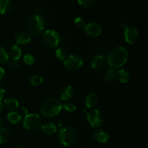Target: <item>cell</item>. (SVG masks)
<instances>
[{"label": "cell", "mask_w": 148, "mask_h": 148, "mask_svg": "<svg viewBox=\"0 0 148 148\" xmlns=\"http://www.w3.org/2000/svg\"><path fill=\"white\" fill-rule=\"evenodd\" d=\"M129 53L127 49L121 46L114 48L107 54L106 62L110 67L121 68L127 63Z\"/></svg>", "instance_id": "6da1fadb"}, {"label": "cell", "mask_w": 148, "mask_h": 148, "mask_svg": "<svg viewBox=\"0 0 148 148\" xmlns=\"http://www.w3.org/2000/svg\"><path fill=\"white\" fill-rule=\"evenodd\" d=\"M62 109V102L56 98H50L44 101L40 107V113L47 118H52L61 112Z\"/></svg>", "instance_id": "7a4b0ae2"}, {"label": "cell", "mask_w": 148, "mask_h": 148, "mask_svg": "<svg viewBox=\"0 0 148 148\" xmlns=\"http://www.w3.org/2000/svg\"><path fill=\"white\" fill-rule=\"evenodd\" d=\"M25 27L27 33L32 36H37L43 33L45 28V20L39 14L32 15L26 20Z\"/></svg>", "instance_id": "3957f363"}, {"label": "cell", "mask_w": 148, "mask_h": 148, "mask_svg": "<svg viewBox=\"0 0 148 148\" xmlns=\"http://www.w3.org/2000/svg\"><path fill=\"white\" fill-rule=\"evenodd\" d=\"M77 139V132L72 127H64L58 132V140L62 145L70 147L75 145Z\"/></svg>", "instance_id": "277c9868"}, {"label": "cell", "mask_w": 148, "mask_h": 148, "mask_svg": "<svg viewBox=\"0 0 148 148\" xmlns=\"http://www.w3.org/2000/svg\"><path fill=\"white\" fill-rule=\"evenodd\" d=\"M42 40L43 43L50 49L56 48L62 42L60 35L53 30H47L43 33Z\"/></svg>", "instance_id": "5b68a950"}, {"label": "cell", "mask_w": 148, "mask_h": 148, "mask_svg": "<svg viewBox=\"0 0 148 148\" xmlns=\"http://www.w3.org/2000/svg\"><path fill=\"white\" fill-rule=\"evenodd\" d=\"M42 125V119L37 114H28L23 120V127L25 130L35 131L40 128Z\"/></svg>", "instance_id": "8992f818"}, {"label": "cell", "mask_w": 148, "mask_h": 148, "mask_svg": "<svg viewBox=\"0 0 148 148\" xmlns=\"http://www.w3.org/2000/svg\"><path fill=\"white\" fill-rule=\"evenodd\" d=\"M64 64L68 70H77L83 64V59L79 55L70 54L64 59Z\"/></svg>", "instance_id": "52a82bcc"}, {"label": "cell", "mask_w": 148, "mask_h": 148, "mask_svg": "<svg viewBox=\"0 0 148 148\" xmlns=\"http://www.w3.org/2000/svg\"><path fill=\"white\" fill-rule=\"evenodd\" d=\"M87 120L91 127L99 128L103 124V115L98 110L91 109L87 112Z\"/></svg>", "instance_id": "ba28073f"}, {"label": "cell", "mask_w": 148, "mask_h": 148, "mask_svg": "<svg viewBox=\"0 0 148 148\" xmlns=\"http://www.w3.org/2000/svg\"><path fill=\"white\" fill-rule=\"evenodd\" d=\"M124 27V40L129 44H134L138 39V31L137 28L133 26H129L125 23H121Z\"/></svg>", "instance_id": "9c48e42d"}, {"label": "cell", "mask_w": 148, "mask_h": 148, "mask_svg": "<svg viewBox=\"0 0 148 148\" xmlns=\"http://www.w3.org/2000/svg\"><path fill=\"white\" fill-rule=\"evenodd\" d=\"M106 63V58L104 57L103 55L100 54V53L94 54L90 59L91 68L95 70H99L103 68Z\"/></svg>", "instance_id": "30bf717a"}, {"label": "cell", "mask_w": 148, "mask_h": 148, "mask_svg": "<svg viewBox=\"0 0 148 148\" xmlns=\"http://www.w3.org/2000/svg\"><path fill=\"white\" fill-rule=\"evenodd\" d=\"M84 29L86 34L90 37H98L102 32V28L101 26L95 23H90L86 24L84 27Z\"/></svg>", "instance_id": "8fae6325"}, {"label": "cell", "mask_w": 148, "mask_h": 148, "mask_svg": "<svg viewBox=\"0 0 148 148\" xmlns=\"http://www.w3.org/2000/svg\"><path fill=\"white\" fill-rule=\"evenodd\" d=\"M92 138L98 143H106L109 140V134L105 130L98 129L93 132Z\"/></svg>", "instance_id": "7c38bea8"}, {"label": "cell", "mask_w": 148, "mask_h": 148, "mask_svg": "<svg viewBox=\"0 0 148 148\" xmlns=\"http://www.w3.org/2000/svg\"><path fill=\"white\" fill-rule=\"evenodd\" d=\"M14 40L18 45L27 44L31 40V36L26 32H20L15 36Z\"/></svg>", "instance_id": "4fadbf2b"}, {"label": "cell", "mask_w": 148, "mask_h": 148, "mask_svg": "<svg viewBox=\"0 0 148 148\" xmlns=\"http://www.w3.org/2000/svg\"><path fill=\"white\" fill-rule=\"evenodd\" d=\"M98 101H99V98H98V95L95 94V92H90L87 95L86 98H85V106L88 108L91 109L96 106L97 104L98 103Z\"/></svg>", "instance_id": "5bb4252c"}, {"label": "cell", "mask_w": 148, "mask_h": 148, "mask_svg": "<svg viewBox=\"0 0 148 148\" xmlns=\"http://www.w3.org/2000/svg\"><path fill=\"white\" fill-rule=\"evenodd\" d=\"M74 95V89L71 85H66L60 92V98L62 101H67L72 98Z\"/></svg>", "instance_id": "9a60e30c"}, {"label": "cell", "mask_w": 148, "mask_h": 148, "mask_svg": "<svg viewBox=\"0 0 148 148\" xmlns=\"http://www.w3.org/2000/svg\"><path fill=\"white\" fill-rule=\"evenodd\" d=\"M115 77L116 78L117 80L119 82L123 84L127 83L130 79V75L127 71L125 69H119L116 72Z\"/></svg>", "instance_id": "2e32d148"}, {"label": "cell", "mask_w": 148, "mask_h": 148, "mask_svg": "<svg viewBox=\"0 0 148 148\" xmlns=\"http://www.w3.org/2000/svg\"><path fill=\"white\" fill-rule=\"evenodd\" d=\"M40 128L42 132L46 134H53L57 131V127L52 122L45 123L44 124H42Z\"/></svg>", "instance_id": "e0dca14e"}, {"label": "cell", "mask_w": 148, "mask_h": 148, "mask_svg": "<svg viewBox=\"0 0 148 148\" xmlns=\"http://www.w3.org/2000/svg\"><path fill=\"white\" fill-rule=\"evenodd\" d=\"M9 56L11 57L12 60L18 61L22 56V50L17 45H14L10 49Z\"/></svg>", "instance_id": "ac0fdd59"}, {"label": "cell", "mask_w": 148, "mask_h": 148, "mask_svg": "<svg viewBox=\"0 0 148 148\" xmlns=\"http://www.w3.org/2000/svg\"><path fill=\"white\" fill-rule=\"evenodd\" d=\"M3 105L7 109H9L11 111H13L15 109H17V108H18L19 102L16 99H14V98H8L4 100V104Z\"/></svg>", "instance_id": "d6986e66"}, {"label": "cell", "mask_w": 148, "mask_h": 148, "mask_svg": "<svg viewBox=\"0 0 148 148\" xmlns=\"http://www.w3.org/2000/svg\"><path fill=\"white\" fill-rule=\"evenodd\" d=\"M7 120H8L11 124H16L21 121L23 116H22L18 112H16V111H10V112L7 114Z\"/></svg>", "instance_id": "ffe728a7"}, {"label": "cell", "mask_w": 148, "mask_h": 148, "mask_svg": "<svg viewBox=\"0 0 148 148\" xmlns=\"http://www.w3.org/2000/svg\"><path fill=\"white\" fill-rule=\"evenodd\" d=\"M12 8L11 0H0V14H6Z\"/></svg>", "instance_id": "44dd1931"}, {"label": "cell", "mask_w": 148, "mask_h": 148, "mask_svg": "<svg viewBox=\"0 0 148 148\" xmlns=\"http://www.w3.org/2000/svg\"><path fill=\"white\" fill-rule=\"evenodd\" d=\"M10 132L8 129L0 127V144H5L10 140Z\"/></svg>", "instance_id": "7402d4cb"}, {"label": "cell", "mask_w": 148, "mask_h": 148, "mask_svg": "<svg viewBox=\"0 0 148 148\" xmlns=\"http://www.w3.org/2000/svg\"><path fill=\"white\" fill-rule=\"evenodd\" d=\"M116 72L115 69L112 67H109L105 71L103 74V78L106 82H112L113 79L115 78Z\"/></svg>", "instance_id": "603a6c76"}, {"label": "cell", "mask_w": 148, "mask_h": 148, "mask_svg": "<svg viewBox=\"0 0 148 148\" xmlns=\"http://www.w3.org/2000/svg\"><path fill=\"white\" fill-rule=\"evenodd\" d=\"M10 60V56L8 53L4 48L0 46V64H5L8 63Z\"/></svg>", "instance_id": "cb8c5ba5"}, {"label": "cell", "mask_w": 148, "mask_h": 148, "mask_svg": "<svg viewBox=\"0 0 148 148\" xmlns=\"http://www.w3.org/2000/svg\"><path fill=\"white\" fill-rule=\"evenodd\" d=\"M55 56L59 60L64 61L67 56L66 49H64V48H58L55 51Z\"/></svg>", "instance_id": "d4e9b609"}, {"label": "cell", "mask_w": 148, "mask_h": 148, "mask_svg": "<svg viewBox=\"0 0 148 148\" xmlns=\"http://www.w3.org/2000/svg\"><path fill=\"white\" fill-rule=\"evenodd\" d=\"M78 4L85 8H90L93 7L98 2V0H77Z\"/></svg>", "instance_id": "484cf974"}, {"label": "cell", "mask_w": 148, "mask_h": 148, "mask_svg": "<svg viewBox=\"0 0 148 148\" xmlns=\"http://www.w3.org/2000/svg\"><path fill=\"white\" fill-rule=\"evenodd\" d=\"M43 82V78L38 75H35L32 76L30 79V85L34 87H37L40 85Z\"/></svg>", "instance_id": "4316f807"}, {"label": "cell", "mask_w": 148, "mask_h": 148, "mask_svg": "<svg viewBox=\"0 0 148 148\" xmlns=\"http://www.w3.org/2000/svg\"><path fill=\"white\" fill-rule=\"evenodd\" d=\"M62 108L67 113H72L75 112L77 109V106L75 104H74L73 103L67 102L65 103L62 105Z\"/></svg>", "instance_id": "83f0119b"}, {"label": "cell", "mask_w": 148, "mask_h": 148, "mask_svg": "<svg viewBox=\"0 0 148 148\" xmlns=\"http://www.w3.org/2000/svg\"><path fill=\"white\" fill-rule=\"evenodd\" d=\"M23 62L25 64H26L28 66H32L36 62V59H35L34 56L30 53H27L23 57Z\"/></svg>", "instance_id": "f1b7e54d"}, {"label": "cell", "mask_w": 148, "mask_h": 148, "mask_svg": "<svg viewBox=\"0 0 148 148\" xmlns=\"http://www.w3.org/2000/svg\"><path fill=\"white\" fill-rule=\"evenodd\" d=\"M74 22H75V24L79 27H84L85 25H86L85 20L80 17H76L75 20H74Z\"/></svg>", "instance_id": "f546056e"}, {"label": "cell", "mask_w": 148, "mask_h": 148, "mask_svg": "<svg viewBox=\"0 0 148 148\" xmlns=\"http://www.w3.org/2000/svg\"><path fill=\"white\" fill-rule=\"evenodd\" d=\"M19 114H20L22 116H23V115H24L25 116L27 114H28V111H27V108H25V107H22V108H20V113H19Z\"/></svg>", "instance_id": "4dcf8cb0"}, {"label": "cell", "mask_w": 148, "mask_h": 148, "mask_svg": "<svg viewBox=\"0 0 148 148\" xmlns=\"http://www.w3.org/2000/svg\"><path fill=\"white\" fill-rule=\"evenodd\" d=\"M10 66L12 68H17L19 66V63L17 61H13L12 60L11 62H10Z\"/></svg>", "instance_id": "1f68e13d"}, {"label": "cell", "mask_w": 148, "mask_h": 148, "mask_svg": "<svg viewBox=\"0 0 148 148\" xmlns=\"http://www.w3.org/2000/svg\"><path fill=\"white\" fill-rule=\"evenodd\" d=\"M4 95H5V90L0 86V101H2V99H3V98L4 97Z\"/></svg>", "instance_id": "d6a6232c"}, {"label": "cell", "mask_w": 148, "mask_h": 148, "mask_svg": "<svg viewBox=\"0 0 148 148\" xmlns=\"http://www.w3.org/2000/svg\"><path fill=\"white\" fill-rule=\"evenodd\" d=\"M4 74H5V71H4V69L1 66H0V80L4 77Z\"/></svg>", "instance_id": "836d02e7"}, {"label": "cell", "mask_w": 148, "mask_h": 148, "mask_svg": "<svg viewBox=\"0 0 148 148\" xmlns=\"http://www.w3.org/2000/svg\"><path fill=\"white\" fill-rule=\"evenodd\" d=\"M57 127H59L60 129L64 127V121H62V120H59V121H58Z\"/></svg>", "instance_id": "e575fe53"}, {"label": "cell", "mask_w": 148, "mask_h": 148, "mask_svg": "<svg viewBox=\"0 0 148 148\" xmlns=\"http://www.w3.org/2000/svg\"><path fill=\"white\" fill-rule=\"evenodd\" d=\"M3 108H4V105L1 103V101H0V112H1L3 111Z\"/></svg>", "instance_id": "d590c367"}, {"label": "cell", "mask_w": 148, "mask_h": 148, "mask_svg": "<svg viewBox=\"0 0 148 148\" xmlns=\"http://www.w3.org/2000/svg\"><path fill=\"white\" fill-rule=\"evenodd\" d=\"M2 122H3L2 118H1V117L0 116V127H1V124H2Z\"/></svg>", "instance_id": "8d00e7d4"}, {"label": "cell", "mask_w": 148, "mask_h": 148, "mask_svg": "<svg viewBox=\"0 0 148 148\" xmlns=\"http://www.w3.org/2000/svg\"><path fill=\"white\" fill-rule=\"evenodd\" d=\"M11 148H22V147H20V146H14V147H12Z\"/></svg>", "instance_id": "74e56055"}, {"label": "cell", "mask_w": 148, "mask_h": 148, "mask_svg": "<svg viewBox=\"0 0 148 148\" xmlns=\"http://www.w3.org/2000/svg\"><path fill=\"white\" fill-rule=\"evenodd\" d=\"M80 148H83V147H80Z\"/></svg>", "instance_id": "f35d334b"}]
</instances>
